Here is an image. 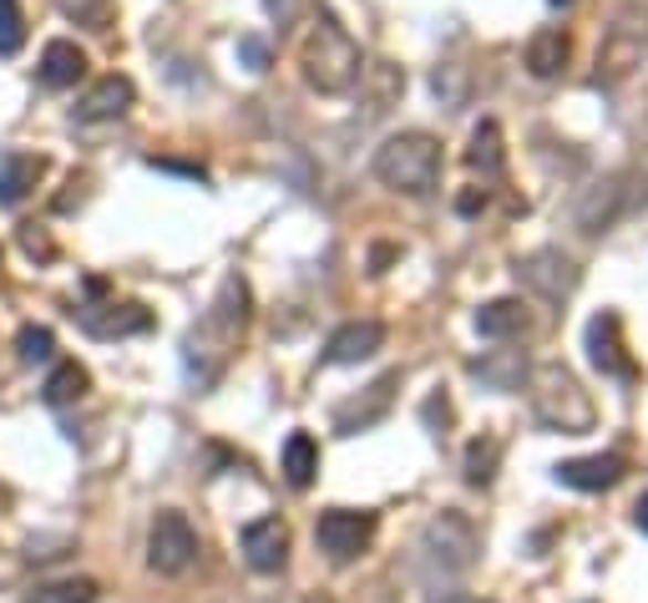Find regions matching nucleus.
<instances>
[{
	"mask_svg": "<svg viewBox=\"0 0 648 603\" xmlns=\"http://www.w3.org/2000/svg\"><path fill=\"white\" fill-rule=\"evenodd\" d=\"M567 56H573V41H567L563 31H553V25H547V31H537V37L527 41V51H522V61H527V72H532V76H542V82L563 72V66H567Z\"/></svg>",
	"mask_w": 648,
	"mask_h": 603,
	"instance_id": "nucleus-21",
	"label": "nucleus"
},
{
	"mask_svg": "<svg viewBox=\"0 0 648 603\" xmlns=\"http://www.w3.org/2000/svg\"><path fill=\"white\" fill-rule=\"evenodd\" d=\"M648 56V6L628 0L618 6L598 46V86H624Z\"/></svg>",
	"mask_w": 648,
	"mask_h": 603,
	"instance_id": "nucleus-6",
	"label": "nucleus"
},
{
	"mask_svg": "<svg viewBox=\"0 0 648 603\" xmlns=\"http://www.w3.org/2000/svg\"><path fill=\"white\" fill-rule=\"evenodd\" d=\"M380 345H385L380 320H349V325H339L335 335H330V345H324V365H360V361H370Z\"/></svg>",
	"mask_w": 648,
	"mask_h": 603,
	"instance_id": "nucleus-14",
	"label": "nucleus"
},
{
	"mask_svg": "<svg viewBox=\"0 0 648 603\" xmlns=\"http://www.w3.org/2000/svg\"><path fill=\"white\" fill-rule=\"evenodd\" d=\"M396 386H400V371H385L380 381H370V386L360 391V396L339 401L335 406V432L339 436H360V432H370L375 422H385L390 406H396Z\"/></svg>",
	"mask_w": 648,
	"mask_h": 603,
	"instance_id": "nucleus-9",
	"label": "nucleus"
},
{
	"mask_svg": "<svg viewBox=\"0 0 648 603\" xmlns=\"http://www.w3.org/2000/svg\"><path fill=\"white\" fill-rule=\"evenodd\" d=\"M86 391H92V375H86V365L61 361L56 371L46 375V386H41V396H46V406H72V401H82Z\"/></svg>",
	"mask_w": 648,
	"mask_h": 603,
	"instance_id": "nucleus-23",
	"label": "nucleus"
},
{
	"mask_svg": "<svg viewBox=\"0 0 648 603\" xmlns=\"http://www.w3.org/2000/svg\"><path fill=\"white\" fill-rule=\"evenodd\" d=\"M198 528L188 522V512H178V507H168V512H157L153 518V532H147V563H153V573H163V579H182L192 563H198Z\"/></svg>",
	"mask_w": 648,
	"mask_h": 603,
	"instance_id": "nucleus-7",
	"label": "nucleus"
},
{
	"mask_svg": "<svg viewBox=\"0 0 648 603\" xmlns=\"http://www.w3.org/2000/svg\"><path fill=\"white\" fill-rule=\"evenodd\" d=\"M300 66H304V82H310L320 97H345V92H355V82H360L365 56L335 15H320L300 46Z\"/></svg>",
	"mask_w": 648,
	"mask_h": 603,
	"instance_id": "nucleus-2",
	"label": "nucleus"
},
{
	"mask_svg": "<svg viewBox=\"0 0 648 603\" xmlns=\"http://www.w3.org/2000/svg\"><path fill=\"white\" fill-rule=\"evenodd\" d=\"M553 6H577V0H553Z\"/></svg>",
	"mask_w": 648,
	"mask_h": 603,
	"instance_id": "nucleus-36",
	"label": "nucleus"
},
{
	"mask_svg": "<svg viewBox=\"0 0 648 603\" xmlns=\"http://www.w3.org/2000/svg\"><path fill=\"white\" fill-rule=\"evenodd\" d=\"M314 477H320V441H314L310 432H294L284 441V482L294 487V492H304Z\"/></svg>",
	"mask_w": 648,
	"mask_h": 603,
	"instance_id": "nucleus-22",
	"label": "nucleus"
},
{
	"mask_svg": "<svg viewBox=\"0 0 648 603\" xmlns=\"http://www.w3.org/2000/svg\"><path fill=\"white\" fill-rule=\"evenodd\" d=\"M21 249L31 253V259H51V253H56V243H51L36 223H25V229H21Z\"/></svg>",
	"mask_w": 648,
	"mask_h": 603,
	"instance_id": "nucleus-32",
	"label": "nucleus"
},
{
	"mask_svg": "<svg viewBox=\"0 0 648 603\" xmlns=\"http://www.w3.org/2000/svg\"><path fill=\"white\" fill-rule=\"evenodd\" d=\"M481 204H487V198H481V194H467V198H461V214H477Z\"/></svg>",
	"mask_w": 648,
	"mask_h": 603,
	"instance_id": "nucleus-35",
	"label": "nucleus"
},
{
	"mask_svg": "<svg viewBox=\"0 0 648 603\" xmlns=\"http://www.w3.org/2000/svg\"><path fill=\"white\" fill-rule=\"evenodd\" d=\"M516 274H522V284H532V290L542 294V300H553V304H563L567 294L577 290V264L567 259L563 249H537V253H527L522 264H516Z\"/></svg>",
	"mask_w": 648,
	"mask_h": 603,
	"instance_id": "nucleus-10",
	"label": "nucleus"
},
{
	"mask_svg": "<svg viewBox=\"0 0 648 603\" xmlns=\"http://www.w3.org/2000/svg\"><path fill=\"white\" fill-rule=\"evenodd\" d=\"M239 56L249 61V72H264V66H269V46L259 37H243L239 41Z\"/></svg>",
	"mask_w": 648,
	"mask_h": 603,
	"instance_id": "nucleus-33",
	"label": "nucleus"
},
{
	"mask_svg": "<svg viewBox=\"0 0 648 603\" xmlns=\"http://www.w3.org/2000/svg\"><path fill=\"white\" fill-rule=\"evenodd\" d=\"M628 461L624 457H573V461H557V482L577 487V492H608V487L624 482Z\"/></svg>",
	"mask_w": 648,
	"mask_h": 603,
	"instance_id": "nucleus-16",
	"label": "nucleus"
},
{
	"mask_svg": "<svg viewBox=\"0 0 648 603\" xmlns=\"http://www.w3.org/2000/svg\"><path fill=\"white\" fill-rule=\"evenodd\" d=\"M243 330H249V284L239 274H229L218 284V300L208 304V314L182 340V371H188L192 386H218V375L229 371L233 351H239Z\"/></svg>",
	"mask_w": 648,
	"mask_h": 603,
	"instance_id": "nucleus-1",
	"label": "nucleus"
},
{
	"mask_svg": "<svg viewBox=\"0 0 648 603\" xmlns=\"http://www.w3.org/2000/svg\"><path fill=\"white\" fill-rule=\"evenodd\" d=\"M15 355H21V365H46L56 355V335L46 325H25L15 335Z\"/></svg>",
	"mask_w": 648,
	"mask_h": 603,
	"instance_id": "nucleus-29",
	"label": "nucleus"
},
{
	"mask_svg": "<svg viewBox=\"0 0 648 603\" xmlns=\"http://www.w3.org/2000/svg\"><path fill=\"white\" fill-rule=\"evenodd\" d=\"M588 355L603 375H634L624 345H618V314H598V320L588 325Z\"/></svg>",
	"mask_w": 648,
	"mask_h": 603,
	"instance_id": "nucleus-20",
	"label": "nucleus"
},
{
	"mask_svg": "<svg viewBox=\"0 0 648 603\" xmlns=\"http://www.w3.org/2000/svg\"><path fill=\"white\" fill-rule=\"evenodd\" d=\"M375 178L390 194L426 198L441 183V143L431 133H396L375 147Z\"/></svg>",
	"mask_w": 648,
	"mask_h": 603,
	"instance_id": "nucleus-4",
	"label": "nucleus"
},
{
	"mask_svg": "<svg viewBox=\"0 0 648 603\" xmlns=\"http://www.w3.org/2000/svg\"><path fill=\"white\" fill-rule=\"evenodd\" d=\"M96 599H102L96 579H56L25 593V603H96Z\"/></svg>",
	"mask_w": 648,
	"mask_h": 603,
	"instance_id": "nucleus-25",
	"label": "nucleus"
},
{
	"mask_svg": "<svg viewBox=\"0 0 648 603\" xmlns=\"http://www.w3.org/2000/svg\"><path fill=\"white\" fill-rule=\"evenodd\" d=\"M471 371H477L481 381H492L497 391H516V386H522V361H506L502 365V361H492V355H481Z\"/></svg>",
	"mask_w": 648,
	"mask_h": 603,
	"instance_id": "nucleus-31",
	"label": "nucleus"
},
{
	"mask_svg": "<svg viewBox=\"0 0 648 603\" xmlns=\"http://www.w3.org/2000/svg\"><path fill=\"white\" fill-rule=\"evenodd\" d=\"M497 457H502V441H497V436H487V441H471V447H467V482L471 487H487V482H492Z\"/></svg>",
	"mask_w": 648,
	"mask_h": 603,
	"instance_id": "nucleus-28",
	"label": "nucleus"
},
{
	"mask_svg": "<svg viewBox=\"0 0 648 603\" xmlns=\"http://www.w3.org/2000/svg\"><path fill=\"white\" fill-rule=\"evenodd\" d=\"M355 86H370V112H385L400 92H406V76H400V66H390V61H375V66L360 72Z\"/></svg>",
	"mask_w": 648,
	"mask_h": 603,
	"instance_id": "nucleus-24",
	"label": "nucleus"
},
{
	"mask_svg": "<svg viewBox=\"0 0 648 603\" xmlns=\"http://www.w3.org/2000/svg\"><path fill=\"white\" fill-rule=\"evenodd\" d=\"M471 168L477 173H487V178H497L502 173V163H506V153H502V127L497 122H481L477 127V137H471Z\"/></svg>",
	"mask_w": 648,
	"mask_h": 603,
	"instance_id": "nucleus-26",
	"label": "nucleus"
},
{
	"mask_svg": "<svg viewBox=\"0 0 648 603\" xmlns=\"http://www.w3.org/2000/svg\"><path fill=\"white\" fill-rule=\"evenodd\" d=\"M532 330V314L522 300H492L477 310V335L481 340H522Z\"/></svg>",
	"mask_w": 648,
	"mask_h": 603,
	"instance_id": "nucleus-18",
	"label": "nucleus"
},
{
	"mask_svg": "<svg viewBox=\"0 0 648 603\" xmlns=\"http://www.w3.org/2000/svg\"><path fill=\"white\" fill-rule=\"evenodd\" d=\"M239 548H243V563L253 573H279L289 563V528L279 518H253L249 528L239 532Z\"/></svg>",
	"mask_w": 648,
	"mask_h": 603,
	"instance_id": "nucleus-11",
	"label": "nucleus"
},
{
	"mask_svg": "<svg viewBox=\"0 0 648 603\" xmlns=\"http://www.w3.org/2000/svg\"><path fill=\"white\" fill-rule=\"evenodd\" d=\"M25 46V11L21 0H0V56H15Z\"/></svg>",
	"mask_w": 648,
	"mask_h": 603,
	"instance_id": "nucleus-30",
	"label": "nucleus"
},
{
	"mask_svg": "<svg viewBox=\"0 0 648 603\" xmlns=\"http://www.w3.org/2000/svg\"><path fill=\"white\" fill-rule=\"evenodd\" d=\"M56 11L66 21L86 25V31H107L112 15H117V0H56Z\"/></svg>",
	"mask_w": 648,
	"mask_h": 603,
	"instance_id": "nucleus-27",
	"label": "nucleus"
},
{
	"mask_svg": "<svg viewBox=\"0 0 648 603\" xmlns=\"http://www.w3.org/2000/svg\"><path fill=\"white\" fill-rule=\"evenodd\" d=\"M370 538H375V512H365V507H330L314 522V543H320V553L330 563H355L370 548Z\"/></svg>",
	"mask_w": 648,
	"mask_h": 603,
	"instance_id": "nucleus-8",
	"label": "nucleus"
},
{
	"mask_svg": "<svg viewBox=\"0 0 648 603\" xmlns=\"http://www.w3.org/2000/svg\"><path fill=\"white\" fill-rule=\"evenodd\" d=\"M618 208H624V178H603L593 188H583V198L573 208L577 233H603L618 218Z\"/></svg>",
	"mask_w": 648,
	"mask_h": 603,
	"instance_id": "nucleus-17",
	"label": "nucleus"
},
{
	"mask_svg": "<svg viewBox=\"0 0 648 603\" xmlns=\"http://www.w3.org/2000/svg\"><path fill=\"white\" fill-rule=\"evenodd\" d=\"M133 102H137V86H133V76H102V82H92L82 92V102H76V122H117V117H127L133 112Z\"/></svg>",
	"mask_w": 648,
	"mask_h": 603,
	"instance_id": "nucleus-12",
	"label": "nucleus"
},
{
	"mask_svg": "<svg viewBox=\"0 0 648 603\" xmlns=\"http://www.w3.org/2000/svg\"><path fill=\"white\" fill-rule=\"evenodd\" d=\"M86 76V51L76 46V41H51L46 51H41V82L51 86V92H66V86H76Z\"/></svg>",
	"mask_w": 648,
	"mask_h": 603,
	"instance_id": "nucleus-19",
	"label": "nucleus"
},
{
	"mask_svg": "<svg viewBox=\"0 0 648 603\" xmlns=\"http://www.w3.org/2000/svg\"><path fill=\"white\" fill-rule=\"evenodd\" d=\"M634 522H638V532H648V492L638 497V507H634Z\"/></svg>",
	"mask_w": 648,
	"mask_h": 603,
	"instance_id": "nucleus-34",
	"label": "nucleus"
},
{
	"mask_svg": "<svg viewBox=\"0 0 648 603\" xmlns=\"http://www.w3.org/2000/svg\"><path fill=\"white\" fill-rule=\"evenodd\" d=\"M76 320H82V330H86V335H96V340L143 335V330L153 325V314H147L143 304H117V300H107V304H82V310H76Z\"/></svg>",
	"mask_w": 648,
	"mask_h": 603,
	"instance_id": "nucleus-13",
	"label": "nucleus"
},
{
	"mask_svg": "<svg viewBox=\"0 0 648 603\" xmlns=\"http://www.w3.org/2000/svg\"><path fill=\"white\" fill-rule=\"evenodd\" d=\"M477 553H481V538L471 528V518H461V512H441L420 532V573L431 583H441V589L457 583L477 563Z\"/></svg>",
	"mask_w": 648,
	"mask_h": 603,
	"instance_id": "nucleus-5",
	"label": "nucleus"
},
{
	"mask_svg": "<svg viewBox=\"0 0 648 603\" xmlns=\"http://www.w3.org/2000/svg\"><path fill=\"white\" fill-rule=\"evenodd\" d=\"M41 173H46V157L21 153V147L0 153V208H21L25 198L36 194Z\"/></svg>",
	"mask_w": 648,
	"mask_h": 603,
	"instance_id": "nucleus-15",
	"label": "nucleus"
},
{
	"mask_svg": "<svg viewBox=\"0 0 648 603\" xmlns=\"http://www.w3.org/2000/svg\"><path fill=\"white\" fill-rule=\"evenodd\" d=\"M527 401H532V416L563 436H583L598 422V406H593V396L583 391V381L557 361L537 365V371L527 375Z\"/></svg>",
	"mask_w": 648,
	"mask_h": 603,
	"instance_id": "nucleus-3",
	"label": "nucleus"
}]
</instances>
